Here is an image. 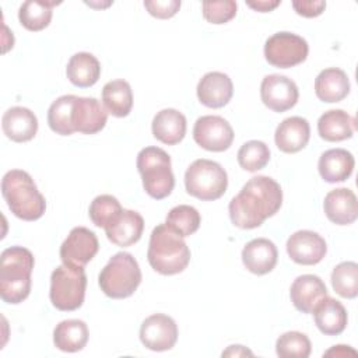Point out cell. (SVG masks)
Masks as SVG:
<instances>
[{"label":"cell","instance_id":"12","mask_svg":"<svg viewBox=\"0 0 358 358\" xmlns=\"http://www.w3.org/2000/svg\"><path fill=\"white\" fill-rule=\"evenodd\" d=\"M140 340L151 351L171 350L178 340V326L171 316L154 313L141 323Z\"/></svg>","mask_w":358,"mask_h":358},{"label":"cell","instance_id":"38","mask_svg":"<svg viewBox=\"0 0 358 358\" xmlns=\"http://www.w3.org/2000/svg\"><path fill=\"white\" fill-rule=\"evenodd\" d=\"M203 17L211 24H225L231 21L235 14L238 4L236 1H203Z\"/></svg>","mask_w":358,"mask_h":358},{"label":"cell","instance_id":"36","mask_svg":"<svg viewBox=\"0 0 358 358\" xmlns=\"http://www.w3.org/2000/svg\"><path fill=\"white\" fill-rule=\"evenodd\" d=\"M310 350V340L299 331H287L275 341V352L281 358H308Z\"/></svg>","mask_w":358,"mask_h":358},{"label":"cell","instance_id":"37","mask_svg":"<svg viewBox=\"0 0 358 358\" xmlns=\"http://www.w3.org/2000/svg\"><path fill=\"white\" fill-rule=\"evenodd\" d=\"M123 211L119 200L110 194L96 196L90 206L88 214L95 227L106 228Z\"/></svg>","mask_w":358,"mask_h":358},{"label":"cell","instance_id":"30","mask_svg":"<svg viewBox=\"0 0 358 358\" xmlns=\"http://www.w3.org/2000/svg\"><path fill=\"white\" fill-rule=\"evenodd\" d=\"M102 102L105 110L116 117H124L133 108L131 87L124 80H113L102 88Z\"/></svg>","mask_w":358,"mask_h":358},{"label":"cell","instance_id":"34","mask_svg":"<svg viewBox=\"0 0 358 358\" xmlns=\"http://www.w3.org/2000/svg\"><path fill=\"white\" fill-rule=\"evenodd\" d=\"M333 289L343 298L352 299L358 295V264L343 262L331 271Z\"/></svg>","mask_w":358,"mask_h":358},{"label":"cell","instance_id":"27","mask_svg":"<svg viewBox=\"0 0 358 358\" xmlns=\"http://www.w3.org/2000/svg\"><path fill=\"white\" fill-rule=\"evenodd\" d=\"M357 122L343 109H330L317 120L319 136L326 141H343L351 138Z\"/></svg>","mask_w":358,"mask_h":358},{"label":"cell","instance_id":"42","mask_svg":"<svg viewBox=\"0 0 358 358\" xmlns=\"http://www.w3.org/2000/svg\"><path fill=\"white\" fill-rule=\"evenodd\" d=\"M348 354L351 355H357V351L350 348L348 345H334L333 348H330L329 351H326L323 355L326 357H330V355H334V357H347Z\"/></svg>","mask_w":358,"mask_h":358},{"label":"cell","instance_id":"15","mask_svg":"<svg viewBox=\"0 0 358 358\" xmlns=\"http://www.w3.org/2000/svg\"><path fill=\"white\" fill-rule=\"evenodd\" d=\"M289 296L295 309L302 313H312L316 305L327 296V288L320 277L303 274L294 280Z\"/></svg>","mask_w":358,"mask_h":358},{"label":"cell","instance_id":"40","mask_svg":"<svg viewBox=\"0 0 358 358\" xmlns=\"http://www.w3.org/2000/svg\"><path fill=\"white\" fill-rule=\"evenodd\" d=\"M292 7L296 11V14L313 18L323 13L326 8V1H313V0H301V1H292Z\"/></svg>","mask_w":358,"mask_h":358},{"label":"cell","instance_id":"4","mask_svg":"<svg viewBox=\"0 0 358 358\" xmlns=\"http://www.w3.org/2000/svg\"><path fill=\"white\" fill-rule=\"evenodd\" d=\"M1 194L11 213L24 221H35L45 214V197L25 171H8L1 180Z\"/></svg>","mask_w":358,"mask_h":358},{"label":"cell","instance_id":"9","mask_svg":"<svg viewBox=\"0 0 358 358\" xmlns=\"http://www.w3.org/2000/svg\"><path fill=\"white\" fill-rule=\"evenodd\" d=\"M309 52L308 42L292 32H277L264 43V57L275 67L288 69L306 60Z\"/></svg>","mask_w":358,"mask_h":358},{"label":"cell","instance_id":"17","mask_svg":"<svg viewBox=\"0 0 358 358\" xmlns=\"http://www.w3.org/2000/svg\"><path fill=\"white\" fill-rule=\"evenodd\" d=\"M108 120V112L92 96H76L73 108V127L84 134L101 131Z\"/></svg>","mask_w":358,"mask_h":358},{"label":"cell","instance_id":"31","mask_svg":"<svg viewBox=\"0 0 358 358\" xmlns=\"http://www.w3.org/2000/svg\"><path fill=\"white\" fill-rule=\"evenodd\" d=\"M59 4L55 1H38L28 0L22 3L18 11V20L24 28L28 31H42L50 24L52 20V8Z\"/></svg>","mask_w":358,"mask_h":358},{"label":"cell","instance_id":"2","mask_svg":"<svg viewBox=\"0 0 358 358\" xmlns=\"http://www.w3.org/2000/svg\"><path fill=\"white\" fill-rule=\"evenodd\" d=\"M35 260L22 246H11L0 256V296L4 302L17 305L31 292V273Z\"/></svg>","mask_w":358,"mask_h":358},{"label":"cell","instance_id":"13","mask_svg":"<svg viewBox=\"0 0 358 358\" xmlns=\"http://www.w3.org/2000/svg\"><path fill=\"white\" fill-rule=\"evenodd\" d=\"M260 96L268 109L280 113L295 106L299 98V91L291 78L280 74H270L262 81Z\"/></svg>","mask_w":358,"mask_h":358},{"label":"cell","instance_id":"5","mask_svg":"<svg viewBox=\"0 0 358 358\" xmlns=\"http://www.w3.org/2000/svg\"><path fill=\"white\" fill-rule=\"evenodd\" d=\"M137 169L143 179V187L150 197L161 200L172 193L175 176L166 151L158 147L143 148L137 155Z\"/></svg>","mask_w":358,"mask_h":358},{"label":"cell","instance_id":"43","mask_svg":"<svg viewBox=\"0 0 358 358\" xmlns=\"http://www.w3.org/2000/svg\"><path fill=\"white\" fill-rule=\"evenodd\" d=\"M245 355H249L252 357L253 352L249 351L246 347L243 345H229L228 350H225L222 352V357H245Z\"/></svg>","mask_w":358,"mask_h":358},{"label":"cell","instance_id":"10","mask_svg":"<svg viewBox=\"0 0 358 358\" xmlns=\"http://www.w3.org/2000/svg\"><path fill=\"white\" fill-rule=\"evenodd\" d=\"M193 138L201 148L221 152L232 145L234 130L224 117L207 115L196 120L193 127Z\"/></svg>","mask_w":358,"mask_h":358},{"label":"cell","instance_id":"32","mask_svg":"<svg viewBox=\"0 0 358 358\" xmlns=\"http://www.w3.org/2000/svg\"><path fill=\"white\" fill-rule=\"evenodd\" d=\"M76 95H63L52 102L48 110L49 127L60 136H70L76 130L73 127V108Z\"/></svg>","mask_w":358,"mask_h":358},{"label":"cell","instance_id":"23","mask_svg":"<svg viewBox=\"0 0 358 358\" xmlns=\"http://www.w3.org/2000/svg\"><path fill=\"white\" fill-rule=\"evenodd\" d=\"M354 165L355 161L350 151L344 148H331L320 155L317 169L322 179L329 183H336L348 179L354 171Z\"/></svg>","mask_w":358,"mask_h":358},{"label":"cell","instance_id":"35","mask_svg":"<svg viewBox=\"0 0 358 358\" xmlns=\"http://www.w3.org/2000/svg\"><path fill=\"white\" fill-rule=\"evenodd\" d=\"M270 161V150L260 140L246 141L238 151V164L242 169L256 172L263 169Z\"/></svg>","mask_w":358,"mask_h":358},{"label":"cell","instance_id":"41","mask_svg":"<svg viewBox=\"0 0 358 358\" xmlns=\"http://www.w3.org/2000/svg\"><path fill=\"white\" fill-rule=\"evenodd\" d=\"M280 3H281V1L275 0V1H248L246 4H248L250 8L256 10V11L267 13V11L274 10L277 6H280Z\"/></svg>","mask_w":358,"mask_h":358},{"label":"cell","instance_id":"8","mask_svg":"<svg viewBox=\"0 0 358 358\" xmlns=\"http://www.w3.org/2000/svg\"><path fill=\"white\" fill-rule=\"evenodd\" d=\"M87 275L84 267L62 264L50 275L49 298L52 305L64 312L78 309L85 298Z\"/></svg>","mask_w":358,"mask_h":358},{"label":"cell","instance_id":"14","mask_svg":"<svg viewBox=\"0 0 358 358\" xmlns=\"http://www.w3.org/2000/svg\"><path fill=\"white\" fill-rule=\"evenodd\" d=\"M326 252V241L313 231H296L287 241V253L298 264H317L323 260Z\"/></svg>","mask_w":358,"mask_h":358},{"label":"cell","instance_id":"3","mask_svg":"<svg viewBox=\"0 0 358 358\" xmlns=\"http://www.w3.org/2000/svg\"><path fill=\"white\" fill-rule=\"evenodd\" d=\"M147 259L157 273L173 275L187 267L190 250L180 235L166 224H159L151 232Z\"/></svg>","mask_w":358,"mask_h":358},{"label":"cell","instance_id":"16","mask_svg":"<svg viewBox=\"0 0 358 358\" xmlns=\"http://www.w3.org/2000/svg\"><path fill=\"white\" fill-rule=\"evenodd\" d=\"M232 95L234 84L231 78L220 71L204 74L197 84V98L207 108H222L231 101Z\"/></svg>","mask_w":358,"mask_h":358},{"label":"cell","instance_id":"22","mask_svg":"<svg viewBox=\"0 0 358 358\" xmlns=\"http://www.w3.org/2000/svg\"><path fill=\"white\" fill-rule=\"evenodd\" d=\"M278 252L275 245L266 238H257L248 242L242 250L245 267L257 275L270 273L277 264Z\"/></svg>","mask_w":358,"mask_h":358},{"label":"cell","instance_id":"7","mask_svg":"<svg viewBox=\"0 0 358 358\" xmlns=\"http://www.w3.org/2000/svg\"><path fill=\"white\" fill-rule=\"evenodd\" d=\"M228 186V175L225 169L215 161L196 159L190 164L185 173L186 192L203 201L220 199Z\"/></svg>","mask_w":358,"mask_h":358},{"label":"cell","instance_id":"25","mask_svg":"<svg viewBox=\"0 0 358 358\" xmlns=\"http://www.w3.org/2000/svg\"><path fill=\"white\" fill-rule=\"evenodd\" d=\"M316 96L327 103L343 101L350 92V80L344 70L330 67L322 70L315 80Z\"/></svg>","mask_w":358,"mask_h":358},{"label":"cell","instance_id":"20","mask_svg":"<svg viewBox=\"0 0 358 358\" xmlns=\"http://www.w3.org/2000/svg\"><path fill=\"white\" fill-rule=\"evenodd\" d=\"M1 127L10 140L15 143H25L35 137L38 131V119L31 109L13 106L4 112Z\"/></svg>","mask_w":358,"mask_h":358},{"label":"cell","instance_id":"19","mask_svg":"<svg viewBox=\"0 0 358 358\" xmlns=\"http://www.w3.org/2000/svg\"><path fill=\"white\" fill-rule=\"evenodd\" d=\"M326 217L337 225H350L358 217L357 196L347 187L330 190L323 201Z\"/></svg>","mask_w":358,"mask_h":358},{"label":"cell","instance_id":"18","mask_svg":"<svg viewBox=\"0 0 358 358\" xmlns=\"http://www.w3.org/2000/svg\"><path fill=\"white\" fill-rule=\"evenodd\" d=\"M310 137V127L305 117L291 116L284 119L275 129L274 141L280 151L294 154L306 147Z\"/></svg>","mask_w":358,"mask_h":358},{"label":"cell","instance_id":"1","mask_svg":"<svg viewBox=\"0 0 358 358\" xmlns=\"http://www.w3.org/2000/svg\"><path fill=\"white\" fill-rule=\"evenodd\" d=\"M281 204L280 185L268 176H253L229 201V218L238 228L253 229L260 227L266 218L273 217Z\"/></svg>","mask_w":358,"mask_h":358},{"label":"cell","instance_id":"28","mask_svg":"<svg viewBox=\"0 0 358 358\" xmlns=\"http://www.w3.org/2000/svg\"><path fill=\"white\" fill-rule=\"evenodd\" d=\"M90 337L85 322L78 319L62 320L53 330L55 347L64 352L81 351Z\"/></svg>","mask_w":358,"mask_h":358},{"label":"cell","instance_id":"24","mask_svg":"<svg viewBox=\"0 0 358 358\" xmlns=\"http://www.w3.org/2000/svg\"><path fill=\"white\" fill-rule=\"evenodd\" d=\"M151 129L157 140L168 145H175L186 134V117L176 109H162L154 116Z\"/></svg>","mask_w":358,"mask_h":358},{"label":"cell","instance_id":"39","mask_svg":"<svg viewBox=\"0 0 358 358\" xmlns=\"http://www.w3.org/2000/svg\"><path fill=\"white\" fill-rule=\"evenodd\" d=\"M144 7L147 8V11L155 17V18H161V20H166L173 17L179 8H180V1L179 0H155V1H144Z\"/></svg>","mask_w":358,"mask_h":358},{"label":"cell","instance_id":"21","mask_svg":"<svg viewBox=\"0 0 358 358\" xmlns=\"http://www.w3.org/2000/svg\"><path fill=\"white\" fill-rule=\"evenodd\" d=\"M108 239L117 246H131L140 241L144 229L143 217L133 210H124L103 228Z\"/></svg>","mask_w":358,"mask_h":358},{"label":"cell","instance_id":"11","mask_svg":"<svg viewBox=\"0 0 358 358\" xmlns=\"http://www.w3.org/2000/svg\"><path fill=\"white\" fill-rule=\"evenodd\" d=\"M99 249L96 235L85 227H76L70 231L60 246V259L70 267H84Z\"/></svg>","mask_w":358,"mask_h":358},{"label":"cell","instance_id":"29","mask_svg":"<svg viewBox=\"0 0 358 358\" xmlns=\"http://www.w3.org/2000/svg\"><path fill=\"white\" fill-rule=\"evenodd\" d=\"M66 74L70 83L76 87L88 88L98 81L101 76V64L94 55L88 52H78L70 57Z\"/></svg>","mask_w":358,"mask_h":358},{"label":"cell","instance_id":"6","mask_svg":"<svg viewBox=\"0 0 358 358\" xmlns=\"http://www.w3.org/2000/svg\"><path fill=\"white\" fill-rule=\"evenodd\" d=\"M98 282L105 295L113 299H123L133 295L140 285L141 270L130 253L119 252L101 270Z\"/></svg>","mask_w":358,"mask_h":358},{"label":"cell","instance_id":"26","mask_svg":"<svg viewBox=\"0 0 358 358\" xmlns=\"http://www.w3.org/2000/svg\"><path fill=\"white\" fill-rule=\"evenodd\" d=\"M312 313L317 329L326 336H338L347 326V310L343 303L334 298H323Z\"/></svg>","mask_w":358,"mask_h":358},{"label":"cell","instance_id":"33","mask_svg":"<svg viewBox=\"0 0 358 358\" xmlns=\"http://www.w3.org/2000/svg\"><path fill=\"white\" fill-rule=\"evenodd\" d=\"M200 221H201L200 214L194 207L187 204H180L173 207L168 213L165 224L178 235L185 238V236H190L199 229Z\"/></svg>","mask_w":358,"mask_h":358}]
</instances>
